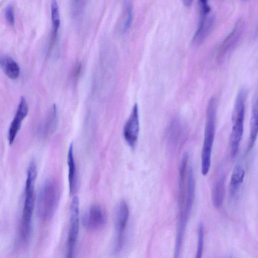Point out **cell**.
Here are the masks:
<instances>
[{
    "label": "cell",
    "instance_id": "1",
    "mask_svg": "<svg viewBox=\"0 0 258 258\" xmlns=\"http://www.w3.org/2000/svg\"><path fill=\"white\" fill-rule=\"evenodd\" d=\"M217 106L215 98H211L208 103L204 139L201 156V172L203 175L209 172L216 122Z\"/></svg>",
    "mask_w": 258,
    "mask_h": 258
},
{
    "label": "cell",
    "instance_id": "2",
    "mask_svg": "<svg viewBox=\"0 0 258 258\" xmlns=\"http://www.w3.org/2000/svg\"><path fill=\"white\" fill-rule=\"evenodd\" d=\"M247 94V91L244 88H241L237 93L235 101L230 137L231 153L232 157L237 155L243 136Z\"/></svg>",
    "mask_w": 258,
    "mask_h": 258
},
{
    "label": "cell",
    "instance_id": "3",
    "mask_svg": "<svg viewBox=\"0 0 258 258\" xmlns=\"http://www.w3.org/2000/svg\"><path fill=\"white\" fill-rule=\"evenodd\" d=\"M59 197V189L55 181L52 179L46 180L40 191L37 202V212L41 219L48 221L52 218Z\"/></svg>",
    "mask_w": 258,
    "mask_h": 258
},
{
    "label": "cell",
    "instance_id": "4",
    "mask_svg": "<svg viewBox=\"0 0 258 258\" xmlns=\"http://www.w3.org/2000/svg\"><path fill=\"white\" fill-rule=\"evenodd\" d=\"M129 214L127 204L123 201L120 202L116 209L115 219L116 237L114 247L116 252L121 250L124 244Z\"/></svg>",
    "mask_w": 258,
    "mask_h": 258
},
{
    "label": "cell",
    "instance_id": "5",
    "mask_svg": "<svg viewBox=\"0 0 258 258\" xmlns=\"http://www.w3.org/2000/svg\"><path fill=\"white\" fill-rule=\"evenodd\" d=\"M70 223L67 241L68 257L72 256L79 231V200L75 196L71 204Z\"/></svg>",
    "mask_w": 258,
    "mask_h": 258
},
{
    "label": "cell",
    "instance_id": "6",
    "mask_svg": "<svg viewBox=\"0 0 258 258\" xmlns=\"http://www.w3.org/2000/svg\"><path fill=\"white\" fill-rule=\"evenodd\" d=\"M140 131L138 105L135 104L123 128V136L128 145L134 148L137 143Z\"/></svg>",
    "mask_w": 258,
    "mask_h": 258
},
{
    "label": "cell",
    "instance_id": "7",
    "mask_svg": "<svg viewBox=\"0 0 258 258\" xmlns=\"http://www.w3.org/2000/svg\"><path fill=\"white\" fill-rule=\"evenodd\" d=\"M105 212L99 206H92L88 208L82 217L84 226L90 230H97L101 229L106 223Z\"/></svg>",
    "mask_w": 258,
    "mask_h": 258
},
{
    "label": "cell",
    "instance_id": "8",
    "mask_svg": "<svg viewBox=\"0 0 258 258\" xmlns=\"http://www.w3.org/2000/svg\"><path fill=\"white\" fill-rule=\"evenodd\" d=\"M242 28V21H238L220 46L218 54V58L219 60H222L224 59L225 56L233 50L240 37Z\"/></svg>",
    "mask_w": 258,
    "mask_h": 258
},
{
    "label": "cell",
    "instance_id": "9",
    "mask_svg": "<svg viewBox=\"0 0 258 258\" xmlns=\"http://www.w3.org/2000/svg\"><path fill=\"white\" fill-rule=\"evenodd\" d=\"M28 111L27 101L23 97L21 98L14 117L12 121L8 133V140L10 145L14 142L19 132L22 120L26 116Z\"/></svg>",
    "mask_w": 258,
    "mask_h": 258
},
{
    "label": "cell",
    "instance_id": "10",
    "mask_svg": "<svg viewBox=\"0 0 258 258\" xmlns=\"http://www.w3.org/2000/svg\"><path fill=\"white\" fill-rule=\"evenodd\" d=\"M195 182L192 168L190 167L188 172L187 190L186 204L183 212L179 214V222L186 227L194 199Z\"/></svg>",
    "mask_w": 258,
    "mask_h": 258
},
{
    "label": "cell",
    "instance_id": "11",
    "mask_svg": "<svg viewBox=\"0 0 258 258\" xmlns=\"http://www.w3.org/2000/svg\"><path fill=\"white\" fill-rule=\"evenodd\" d=\"M214 22L213 15L209 14L200 16L199 25L192 39L194 43L199 44L205 40L211 31Z\"/></svg>",
    "mask_w": 258,
    "mask_h": 258
},
{
    "label": "cell",
    "instance_id": "12",
    "mask_svg": "<svg viewBox=\"0 0 258 258\" xmlns=\"http://www.w3.org/2000/svg\"><path fill=\"white\" fill-rule=\"evenodd\" d=\"M0 67L10 79L16 80L18 78L20 74L19 67L11 57L6 55H1Z\"/></svg>",
    "mask_w": 258,
    "mask_h": 258
},
{
    "label": "cell",
    "instance_id": "13",
    "mask_svg": "<svg viewBox=\"0 0 258 258\" xmlns=\"http://www.w3.org/2000/svg\"><path fill=\"white\" fill-rule=\"evenodd\" d=\"M68 164L69 167V184L70 194L74 195L76 191L77 185L76 169L74 156V146L71 143L68 153Z\"/></svg>",
    "mask_w": 258,
    "mask_h": 258
},
{
    "label": "cell",
    "instance_id": "14",
    "mask_svg": "<svg viewBox=\"0 0 258 258\" xmlns=\"http://www.w3.org/2000/svg\"><path fill=\"white\" fill-rule=\"evenodd\" d=\"M257 135V99L254 98L252 103L251 117L250 121V132L248 144V151L253 147Z\"/></svg>",
    "mask_w": 258,
    "mask_h": 258
},
{
    "label": "cell",
    "instance_id": "15",
    "mask_svg": "<svg viewBox=\"0 0 258 258\" xmlns=\"http://www.w3.org/2000/svg\"><path fill=\"white\" fill-rule=\"evenodd\" d=\"M51 17L52 24V31L49 46V51L52 49L55 43L58 30L60 24L59 9L56 0H51Z\"/></svg>",
    "mask_w": 258,
    "mask_h": 258
},
{
    "label": "cell",
    "instance_id": "16",
    "mask_svg": "<svg viewBox=\"0 0 258 258\" xmlns=\"http://www.w3.org/2000/svg\"><path fill=\"white\" fill-rule=\"evenodd\" d=\"M245 176V170L240 165H236L233 169L230 182L229 190L231 196L234 197L237 195L243 182Z\"/></svg>",
    "mask_w": 258,
    "mask_h": 258
},
{
    "label": "cell",
    "instance_id": "17",
    "mask_svg": "<svg viewBox=\"0 0 258 258\" xmlns=\"http://www.w3.org/2000/svg\"><path fill=\"white\" fill-rule=\"evenodd\" d=\"M225 191V178L221 177L216 182L212 191V202L216 208L222 205Z\"/></svg>",
    "mask_w": 258,
    "mask_h": 258
},
{
    "label": "cell",
    "instance_id": "18",
    "mask_svg": "<svg viewBox=\"0 0 258 258\" xmlns=\"http://www.w3.org/2000/svg\"><path fill=\"white\" fill-rule=\"evenodd\" d=\"M57 124V111L55 104L52 106L48 115L45 125V133L46 135L53 133L56 127Z\"/></svg>",
    "mask_w": 258,
    "mask_h": 258
},
{
    "label": "cell",
    "instance_id": "19",
    "mask_svg": "<svg viewBox=\"0 0 258 258\" xmlns=\"http://www.w3.org/2000/svg\"><path fill=\"white\" fill-rule=\"evenodd\" d=\"M198 240L196 252L197 258H201L202 255L204 240V226L202 222L200 223L198 228Z\"/></svg>",
    "mask_w": 258,
    "mask_h": 258
},
{
    "label": "cell",
    "instance_id": "20",
    "mask_svg": "<svg viewBox=\"0 0 258 258\" xmlns=\"http://www.w3.org/2000/svg\"><path fill=\"white\" fill-rule=\"evenodd\" d=\"M133 20V12L131 5L129 3H126V17L125 20L122 30L123 32L127 31L132 23Z\"/></svg>",
    "mask_w": 258,
    "mask_h": 258
},
{
    "label": "cell",
    "instance_id": "21",
    "mask_svg": "<svg viewBox=\"0 0 258 258\" xmlns=\"http://www.w3.org/2000/svg\"><path fill=\"white\" fill-rule=\"evenodd\" d=\"M5 16L7 23L13 26L15 23V18L13 6L10 4L7 6L5 9Z\"/></svg>",
    "mask_w": 258,
    "mask_h": 258
},
{
    "label": "cell",
    "instance_id": "22",
    "mask_svg": "<svg viewBox=\"0 0 258 258\" xmlns=\"http://www.w3.org/2000/svg\"><path fill=\"white\" fill-rule=\"evenodd\" d=\"M201 15H207L211 12V8L208 4V0H199Z\"/></svg>",
    "mask_w": 258,
    "mask_h": 258
},
{
    "label": "cell",
    "instance_id": "23",
    "mask_svg": "<svg viewBox=\"0 0 258 258\" xmlns=\"http://www.w3.org/2000/svg\"><path fill=\"white\" fill-rule=\"evenodd\" d=\"M81 69L82 66L80 63H78L75 65L72 73L74 79L75 80L78 78L81 73Z\"/></svg>",
    "mask_w": 258,
    "mask_h": 258
},
{
    "label": "cell",
    "instance_id": "24",
    "mask_svg": "<svg viewBox=\"0 0 258 258\" xmlns=\"http://www.w3.org/2000/svg\"><path fill=\"white\" fill-rule=\"evenodd\" d=\"M182 1L183 5L186 7H190L191 5L192 2H193V0H182Z\"/></svg>",
    "mask_w": 258,
    "mask_h": 258
},
{
    "label": "cell",
    "instance_id": "25",
    "mask_svg": "<svg viewBox=\"0 0 258 258\" xmlns=\"http://www.w3.org/2000/svg\"><path fill=\"white\" fill-rule=\"evenodd\" d=\"M76 3H77L79 0H74Z\"/></svg>",
    "mask_w": 258,
    "mask_h": 258
}]
</instances>
